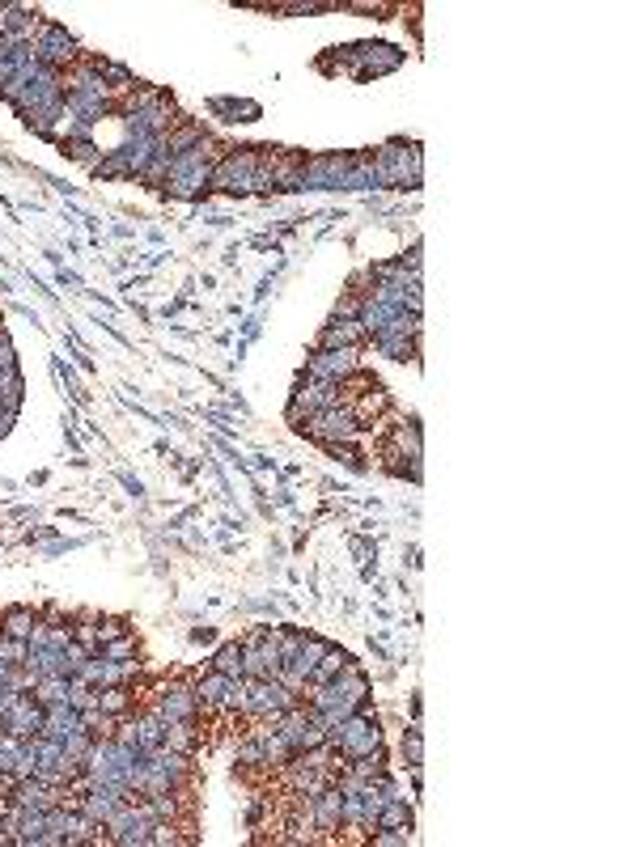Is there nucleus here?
<instances>
[{
	"label": "nucleus",
	"instance_id": "obj_14",
	"mask_svg": "<svg viewBox=\"0 0 636 847\" xmlns=\"http://www.w3.org/2000/svg\"><path fill=\"white\" fill-rule=\"evenodd\" d=\"M13 805H22V809H51V805H64L68 801V788L60 784H47L39 776H26V780H17L13 784Z\"/></svg>",
	"mask_w": 636,
	"mask_h": 847
},
{
	"label": "nucleus",
	"instance_id": "obj_15",
	"mask_svg": "<svg viewBox=\"0 0 636 847\" xmlns=\"http://www.w3.org/2000/svg\"><path fill=\"white\" fill-rule=\"evenodd\" d=\"M340 809H344V792L335 784L310 797V822H314L318 839H331L335 831H340Z\"/></svg>",
	"mask_w": 636,
	"mask_h": 847
},
{
	"label": "nucleus",
	"instance_id": "obj_8",
	"mask_svg": "<svg viewBox=\"0 0 636 847\" xmlns=\"http://www.w3.org/2000/svg\"><path fill=\"white\" fill-rule=\"evenodd\" d=\"M348 170H352V153L306 157L302 191H348Z\"/></svg>",
	"mask_w": 636,
	"mask_h": 847
},
{
	"label": "nucleus",
	"instance_id": "obj_39",
	"mask_svg": "<svg viewBox=\"0 0 636 847\" xmlns=\"http://www.w3.org/2000/svg\"><path fill=\"white\" fill-rule=\"evenodd\" d=\"M73 640L85 648V653H98V615L73 619Z\"/></svg>",
	"mask_w": 636,
	"mask_h": 847
},
{
	"label": "nucleus",
	"instance_id": "obj_9",
	"mask_svg": "<svg viewBox=\"0 0 636 847\" xmlns=\"http://www.w3.org/2000/svg\"><path fill=\"white\" fill-rule=\"evenodd\" d=\"M335 403H344L340 399V386L323 382V377H306V382H297L293 399H289V424L297 428L306 416H314V411H323V407H335Z\"/></svg>",
	"mask_w": 636,
	"mask_h": 847
},
{
	"label": "nucleus",
	"instance_id": "obj_33",
	"mask_svg": "<svg viewBox=\"0 0 636 847\" xmlns=\"http://www.w3.org/2000/svg\"><path fill=\"white\" fill-rule=\"evenodd\" d=\"M348 661H352V657L344 653V648H335V644H327V653H323V661H318V670L310 674V687H318V682H331L335 674H340V670H344V665H348Z\"/></svg>",
	"mask_w": 636,
	"mask_h": 847
},
{
	"label": "nucleus",
	"instance_id": "obj_18",
	"mask_svg": "<svg viewBox=\"0 0 636 847\" xmlns=\"http://www.w3.org/2000/svg\"><path fill=\"white\" fill-rule=\"evenodd\" d=\"M365 327L357 318H331L323 335H318V348H365Z\"/></svg>",
	"mask_w": 636,
	"mask_h": 847
},
{
	"label": "nucleus",
	"instance_id": "obj_19",
	"mask_svg": "<svg viewBox=\"0 0 636 847\" xmlns=\"http://www.w3.org/2000/svg\"><path fill=\"white\" fill-rule=\"evenodd\" d=\"M196 682V704H200V712H221L225 708V695H229V674H221V670H208V674H196L191 678Z\"/></svg>",
	"mask_w": 636,
	"mask_h": 847
},
{
	"label": "nucleus",
	"instance_id": "obj_29",
	"mask_svg": "<svg viewBox=\"0 0 636 847\" xmlns=\"http://www.w3.org/2000/svg\"><path fill=\"white\" fill-rule=\"evenodd\" d=\"M378 166L369 153H352V170H348V191H378Z\"/></svg>",
	"mask_w": 636,
	"mask_h": 847
},
{
	"label": "nucleus",
	"instance_id": "obj_46",
	"mask_svg": "<svg viewBox=\"0 0 636 847\" xmlns=\"http://www.w3.org/2000/svg\"><path fill=\"white\" fill-rule=\"evenodd\" d=\"M13 420H17V416H13V411H5V407H0V441H5V437H9V432H13Z\"/></svg>",
	"mask_w": 636,
	"mask_h": 847
},
{
	"label": "nucleus",
	"instance_id": "obj_40",
	"mask_svg": "<svg viewBox=\"0 0 636 847\" xmlns=\"http://www.w3.org/2000/svg\"><path fill=\"white\" fill-rule=\"evenodd\" d=\"M64 153H73V161H81V166H98V144L94 136H85V140H64Z\"/></svg>",
	"mask_w": 636,
	"mask_h": 847
},
{
	"label": "nucleus",
	"instance_id": "obj_5",
	"mask_svg": "<svg viewBox=\"0 0 636 847\" xmlns=\"http://www.w3.org/2000/svg\"><path fill=\"white\" fill-rule=\"evenodd\" d=\"M259 161H263V149H255V144H238V149H229L217 166H212V187L234 191V195H251L255 178H259Z\"/></svg>",
	"mask_w": 636,
	"mask_h": 847
},
{
	"label": "nucleus",
	"instance_id": "obj_22",
	"mask_svg": "<svg viewBox=\"0 0 636 847\" xmlns=\"http://www.w3.org/2000/svg\"><path fill=\"white\" fill-rule=\"evenodd\" d=\"M132 733H136V746L149 754V750H157V746L166 742V720L157 716V712H149V708L140 712V716L132 712Z\"/></svg>",
	"mask_w": 636,
	"mask_h": 847
},
{
	"label": "nucleus",
	"instance_id": "obj_42",
	"mask_svg": "<svg viewBox=\"0 0 636 847\" xmlns=\"http://www.w3.org/2000/svg\"><path fill=\"white\" fill-rule=\"evenodd\" d=\"M68 704H73L77 712L94 708V704H98V687H85V682H77V678H73V691H68Z\"/></svg>",
	"mask_w": 636,
	"mask_h": 847
},
{
	"label": "nucleus",
	"instance_id": "obj_16",
	"mask_svg": "<svg viewBox=\"0 0 636 847\" xmlns=\"http://www.w3.org/2000/svg\"><path fill=\"white\" fill-rule=\"evenodd\" d=\"M369 348L386 360H408V365H420V339L412 335H399V331H382V335H369Z\"/></svg>",
	"mask_w": 636,
	"mask_h": 847
},
{
	"label": "nucleus",
	"instance_id": "obj_35",
	"mask_svg": "<svg viewBox=\"0 0 636 847\" xmlns=\"http://www.w3.org/2000/svg\"><path fill=\"white\" fill-rule=\"evenodd\" d=\"M98 653H102L106 661H136V657H140V644H136L132 632H123V636H115V640H106Z\"/></svg>",
	"mask_w": 636,
	"mask_h": 847
},
{
	"label": "nucleus",
	"instance_id": "obj_36",
	"mask_svg": "<svg viewBox=\"0 0 636 847\" xmlns=\"http://www.w3.org/2000/svg\"><path fill=\"white\" fill-rule=\"evenodd\" d=\"M90 750H94V733L90 729H77L73 737H64V754H68V763H77L85 771V759H90Z\"/></svg>",
	"mask_w": 636,
	"mask_h": 847
},
{
	"label": "nucleus",
	"instance_id": "obj_1",
	"mask_svg": "<svg viewBox=\"0 0 636 847\" xmlns=\"http://www.w3.org/2000/svg\"><path fill=\"white\" fill-rule=\"evenodd\" d=\"M374 166H378V183L382 187H420V174H424V157H420V144L412 140H391L374 153Z\"/></svg>",
	"mask_w": 636,
	"mask_h": 847
},
{
	"label": "nucleus",
	"instance_id": "obj_37",
	"mask_svg": "<svg viewBox=\"0 0 636 847\" xmlns=\"http://www.w3.org/2000/svg\"><path fill=\"white\" fill-rule=\"evenodd\" d=\"M81 725L90 729L94 737H115V725H119V720H115L111 712H102V708L94 704V708H85V712H81Z\"/></svg>",
	"mask_w": 636,
	"mask_h": 847
},
{
	"label": "nucleus",
	"instance_id": "obj_27",
	"mask_svg": "<svg viewBox=\"0 0 636 847\" xmlns=\"http://www.w3.org/2000/svg\"><path fill=\"white\" fill-rule=\"evenodd\" d=\"M204 136H208V132H204L200 119H183L179 128H174V132L162 140V144H166V157H179V153H187V149H196Z\"/></svg>",
	"mask_w": 636,
	"mask_h": 847
},
{
	"label": "nucleus",
	"instance_id": "obj_31",
	"mask_svg": "<svg viewBox=\"0 0 636 847\" xmlns=\"http://www.w3.org/2000/svg\"><path fill=\"white\" fill-rule=\"evenodd\" d=\"M208 670H221V674H229V678H246V665H242V640L221 644Z\"/></svg>",
	"mask_w": 636,
	"mask_h": 847
},
{
	"label": "nucleus",
	"instance_id": "obj_2",
	"mask_svg": "<svg viewBox=\"0 0 636 847\" xmlns=\"http://www.w3.org/2000/svg\"><path fill=\"white\" fill-rule=\"evenodd\" d=\"M145 708L157 712L170 725V720H196L200 704H196V682L191 678H157L153 687H145Z\"/></svg>",
	"mask_w": 636,
	"mask_h": 847
},
{
	"label": "nucleus",
	"instance_id": "obj_24",
	"mask_svg": "<svg viewBox=\"0 0 636 847\" xmlns=\"http://www.w3.org/2000/svg\"><path fill=\"white\" fill-rule=\"evenodd\" d=\"M327 653V640H318V636H302V648H297V657L285 665V670H293L297 678H306V687H310V674L318 670V661H323Z\"/></svg>",
	"mask_w": 636,
	"mask_h": 847
},
{
	"label": "nucleus",
	"instance_id": "obj_41",
	"mask_svg": "<svg viewBox=\"0 0 636 847\" xmlns=\"http://www.w3.org/2000/svg\"><path fill=\"white\" fill-rule=\"evenodd\" d=\"M403 759H408V767H420L424 763V737H420V729L403 733Z\"/></svg>",
	"mask_w": 636,
	"mask_h": 847
},
{
	"label": "nucleus",
	"instance_id": "obj_10",
	"mask_svg": "<svg viewBox=\"0 0 636 847\" xmlns=\"http://www.w3.org/2000/svg\"><path fill=\"white\" fill-rule=\"evenodd\" d=\"M361 369V348H318L306 360V377H323V382H348Z\"/></svg>",
	"mask_w": 636,
	"mask_h": 847
},
{
	"label": "nucleus",
	"instance_id": "obj_43",
	"mask_svg": "<svg viewBox=\"0 0 636 847\" xmlns=\"http://www.w3.org/2000/svg\"><path fill=\"white\" fill-rule=\"evenodd\" d=\"M361 305H365V297H361V293H352V288H348V293H344L340 301H335L331 318H361Z\"/></svg>",
	"mask_w": 636,
	"mask_h": 847
},
{
	"label": "nucleus",
	"instance_id": "obj_45",
	"mask_svg": "<svg viewBox=\"0 0 636 847\" xmlns=\"http://www.w3.org/2000/svg\"><path fill=\"white\" fill-rule=\"evenodd\" d=\"M123 632H128V623H123V619H115V615H102V619H98V648H102L106 640L123 636Z\"/></svg>",
	"mask_w": 636,
	"mask_h": 847
},
{
	"label": "nucleus",
	"instance_id": "obj_6",
	"mask_svg": "<svg viewBox=\"0 0 636 847\" xmlns=\"http://www.w3.org/2000/svg\"><path fill=\"white\" fill-rule=\"evenodd\" d=\"M34 60H39L43 68H56V72H68L77 60H81V43L68 34L64 26H56V22H39V30H34Z\"/></svg>",
	"mask_w": 636,
	"mask_h": 847
},
{
	"label": "nucleus",
	"instance_id": "obj_7",
	"mask_svg": "<svg viewBox=\"0 0 636 847\" xmlns=\"http://www.w3.org/2000/svg\"><path fill=\"white\" fill-rule=\"evenodd\" d=\"M293 704H302V699H297L289 687H280L276 678H246V720L289 712Z\"/></svg>",
	"mask_w": 636,
	"mask_h": 847
},
{
	"label": "nucleus",
	"instance_id": "obj_30",
	"mask_svg": "<svg viewBox=\"0 0 636 847\" xmlns=\"http://www.w3.org/2000/svg\"><path fill=\"white\" fill-rule=\"evenodd\" d=\"M68 691H73V678H64V674H51V678H39L34 682V699L47 708V704H68Z\"/></svg>",
	"mask_w": 636,
	"mask_h": 847
},
{
	"label": "nucleus",
	"instance_id": "obj_13",
	"mask_svg": "<svg viewBox=\"0 0 636 847\" xmlns=\"http://www.w3.org/2000/svg\"><path fill=\"white\" fill-rule=\"evenodd\" d=\"M352 68H357L365 60V68L357 72V77H382V72H395L403 64V51L391 47V43H361V47H348V56H344Z\"/></svg>",
	"mask_w": 636,
	"mask_h": 847
},
{
	"label": "nucleus",
	"instance_id": "obj_23",
	"mask_svg": "<svg viewBox=\"0 0 636 847\" xmlns=\"http://www.w3.org/2000/svg\"><path fill=\"white\" fill-rule=\"evenodd\" d=\"M331 682H335V691H340V695L348 699V704H357V708H365V699H369V678L361 674V665H352V661H348V665H344V670H340V674H335Z\"/></svg>",
	"mask_w": 636,
	"mask_h": 847
},
{
	"label": "nucleus",
	"instance_id": "obj_4",
	"mask_svg": "<svg viewBox=\"0 0 636 847\" xmlns=\"http://www.w3.org/2000/svg\"><path fill=\"white\" fill-rule=\"evenodd\" d=\"M297 432L318 441V445H327V449H340V445H352L361 437V424L352 420L348 403H335V407H323V411H314V416H306L302 424H297Z\"/></svg>",
	"mask_w": 636,
	"mask_h": 847
},
{
	"label": "nucleus",
	"instance_id": "obj_32",
	"mask_svg": "<svg viewBox=\"0 0 636 847\" xmlns=\"http://www.w3.org/2000/svg\"><path fill=\"white\" fill-rule=\"evenodd\" d=\"M378 826H395V831H412V805L408 797H391L382 805V814H378Z\"/></svg>",
	"mask_w": 636,
	"mask_h": 847
},
{
	"label": "nucleus",
	"instance_id": "obj_12",
	"mask_svg": "<svg viewBox=\"0 0 636 847\" xmlns=\"http://www.w3.org/2000/svg\"><path fill=\"white\" fill-rule=\"evenodd\" d=\"M43 704L34 699L30 691H22L13 699V704L5 708V716H0V729L5 733H13V737H39L43 733Z\"/></svg>",
	"mask_w": 636,
	"mask_h": 847
},
{
	"label": "nucleus",
	"instance_id": "obj_44",
	"mask_svg": "<svg viewBox=\"0 0 636 847\" xmlns=\"http://www.w3.org/2000/svg\"><path fill=\"white\" fill-rule=\"evenodd\" d=\"M166 174H170V157L162 153V157H153L149 161V170L140 174V183H153V187H166Z\"/></svg>",
	"mask_w": 636,
	"mask_h": 847
},
{
	"label": "nucleus",
	"instance_id": "obj_28",
	"mask_svg": "<svg viewBox=\"0 0 636 847\" xmlns=\"http://www.w3.org/2000/svg\"><path fill=\"white\" fill-rule=\"evenodd\" d=\"M98 708L111 712L115 720L132 716V712H136V687H102V691H98Z\"/></svg>",
	"mask_w": 636,
	"mask_h": 847
},
{
	"label": "nucleus",
	"instance_id": "obj_17",
	"mask_svg": "<svg viewBox=\"0 0 636 847\" xmlns=\"http://www.w3.org/2000/svg\"><path fill=\"white\" fill-rule=\"evenodd\" d=\"M348 411H352V420H357L361 432H365V428H374L386 411H391V399H386L382 386H369L365 394H357V399H348Z\"/></svg>",
	"mask_w": 636,
	"mask_h": 847
},
{
	"label": "nucleus",
	"instance_id": "obj_3",
	"mask_svg": "<svg viewBox=\"0 0 636 847\" xmlns=\"http://www.w3.org/2000/svg\"><path fill=\"white\" fill-rule=\"evenodd\" d=\"M331 742L340 746V754L352 763V759H365V754H374V750H382V720L369 712V708H357L348 720H340L331 733Z\"/></svg>",
	"mask_w": 636,
	"mask_h": 847
},
{
	"label": "nucleus",
	"instance_id": "obj_11",
	"mask_svg": "<svg viewBox=\"0 0 636 847\" xmlns=\"http://www.w3.org/2000/svg\"><path fill=\"white\" fill-rule=\"evenodd\" d=\"M242 665H246V678H276L280 674V653H276V640L268 636V627L263 632H251L242 640Z\"/></svg>",
	"mask_w": 636,
	"mask_h": 847
},
{
	"label": "nucleus",
	"instance_id": "obj_20",
	"mask_svg": "<svg viewBox=\"0 0 636 847\" xmlns=\"http://www.w3.org/2000/svg\"><path fill=\"white\" fill-rule=\"evenodd\" d=\"M81 725V712L73 704H47L43 712V737H56V742H64V737H73Z\"/></svg>",
	"mask_w": 636,
	"mask_h": 847
},
{
	"label": "nucleus",
	"instance_id": "obj_38",
	"mask_svg": "<svg viewBox=\"0 0 636 847\" xmlns=\"http://www.w3.org/2000/svg\"><path fill=\"white\" fill-rule=\"evenodd\" d=\"M238 767H255V771H268V763H263V742L255 733H246L242 742H238Z\"/></svg>",
	"mask_w": 636,
	"mask_h": 847
},
{
	"label": "nucleus",
	"instance_id": "obj_21",
	"mask_svg": "<svg viewBox=\"0 0 636 847\" xmlns=\"http://www.w3.org/2000/svg\"><path fill=\"white\" fill-rule=\"evenodd\" d=\"M386 449H391V454H399L403 462H412V466H420V458H424V445H420V428L416 424H395L391 428V441H386Z\"/></svg>",
	"mask_w": 636,
	"mask_h": 847
},
{
	"label": "nucleus",
	"instance_id": "obj_25",
	"mask_svg": "<svg viewBox=\"0 0 636 847\" xmlns=\"http://www.w3.org/2000/svg\"><path fill=\"white\" fill-rule=\"evenodd\" d=\"M39 610H30V606H13L5 610V619H0V636H9V640H30V632L39 627Z\"/></svg>",
	"mask_w": 636,
	"mask_h": 847
},
{
	"label": "nucleus",
	"instance_id": "obj_34",
	"mask_svg": "<svg viewBox=\"0 0 636 847\" xmlns=\"http://www.w3.org/2000/svg\"><path fill=\"white\" fill-rule=\"evenodd\" d=\"M191 822H153L149 826V847H179V843H187L191 835H179V831H187Z\"/></svg>",
	"mask_w": 636,
	"mask_h": 847
},
{
	"label": "nucleus",
	"instance_id": "obj_26",
	"mask_svg": "<svg viewBox=\"0 0 636 847\" xmlns=\"http://www.w3.org/2000/svg\"><path fill=\"white\" fill-rule=\"evenodd\" d=\"M162 746L179 750V754H191V759H196V750H200V729H196V720H170Z\"/></svg>",
	"mask_w": 636,
	"mask_h": 847
}]
</instances>
